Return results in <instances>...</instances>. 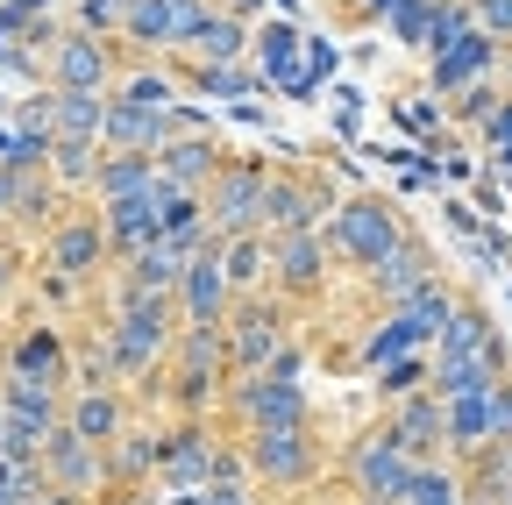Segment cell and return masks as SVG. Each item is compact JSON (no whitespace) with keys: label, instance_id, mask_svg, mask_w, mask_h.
<instances>
[{"label":"cell","instance_id":"1","mask_svg":"<svg viewBox=\"0 0 512 505\" xmlns=\"http://www.w3.org/2000/svg\"><path fill=\"white\" fill-rule=\"evenodd\" d=\"M441 434H448L456 456H477V449H491V441H512V370L491 377V385H477V392L441 399Z\"/></svg>","mask_w":512,"mask_h":505},{"label":"cell","instance_id":"2","mask_svg":"<svg viewBox=\"0 0 512 505\" xmlns=\"http://www.w3.org/2000/svg\"><path fill=\"white\" fill-rule=\"evenodd\" d=\"M498 65H505V43L484 36L477 22H463V29H448V36L427 43V86H434L441 100L463 93V86H477V79H491Z\"/></svg>","mask_w":512,"mask_h":505},{"label":"cell","instance_id":"3","mask_svg":"<svg viewBox=\"0 0 512 505\" xmlns=\"http://www.w3.org/2000/svg\"><path fill=\"white\" fill-rule=\"evenodd\" d=\"M43 79L57 93H107L114 86V36H93V29H57L50 50H43Z\"/></svg>","mask_w":512,"mask_h":505},{"label":"cell","instance_id":"4","mask_svg":"<svg viewBox=\"0 0 512 505\" xmlns=\"http://www.w3.org/2000/svg\"><path fill=\"white\" fill-rule=\"evenodd\" d=\"M328 242H335V257H349V264L370 271L377 257H392V249L406 242V228L392 221V207H384V200H349V207L335 214Z\"/></svg>","mask_w":512,"mask_h":505},{"label":"cell","instance_id":"5","mask_svg":"<svg viewBox=\"0 0 512 505\" xmlns=\"http://www.w3.org/2000/svg\"><path fill=\"white\" fill-rule=\"evenodd\" d=\"M43 484H57V491H72V498H86L93 484H100V449L86 434H72V427H50L43 434Z\"/></svg>","mask_w":512,"mask_h":505},{"label":"cell","instance_id":"6","mask_svg":"<svg viewBox=\"0 0 512 505\" xmlns=\"http://www.w3.org/2000/svg\"><path fill=\"white\" fill-rule=\"evenodd\" d=\"M235 406L256 420V427H299V356H278L271 377L235 392Z\"/></svg>","mask_w":512,"mask_h":505},{"label":"cell","instance_id":"7","mask_svg":"<svg viewBox=\"0 0 512 505\" xmlns=\"http://www.w3.org/2000/svg\"><path fill=\"white\" fill-rule=\"evenodd\" d=\"M107 349H114V370H143L164 349V299L157 292L128 299V313H121V328L107 335Z\"/></svg>","mask_w":512,"mask_h":505},{"label":"cell","instance_id":"8","mask_svg":"<svg viewBox=\"0 0 512 505\" xmlns=\"http://www.w3.org/2000/svg\"><path fill=\"white\" fill-rule=\"evenodd\" d=\"M406 477H413V456L399 449L392 434H377V441H363V449H356V491H363L370 505H399Z\"/></svg>","mask_w":512,"mask_h":505},{"label":"cell","instance_id":"9","mask_svg":"<svg viewBox=\"0 0 512 505\" xmlns=\"http://www.w3.org/2000/svg\"><path fill=\"white\" fill-rule=\"evenodd\" d=\"M100 228H107L114 249H128V257H143L150 242H164V228H157V185H143V193H114L107 214H100Z\"/></svg>","mask_w":512,"mask_h":505},{"label":"cell","instance_id":"10","mask_svg":"<svg viewBox=\"0 0 512 505\" xmlns=\"http://www.w3.org/2000/svg\"><path fill=\"white\" fill-rule=\"evenodd\" d=\"M171 136V107H136L107 93V121H100V150H157Z\"/></svg>","mask_w":512,"mask_h":505},{"label":"cell","instance_id":"11","mask_svg":"<svg viewBox=\"0 0 512 505\" xmlns=\"http://www.w3.org/2000/svg\"><path fill=\"white\" fill-rule=\"evenodd\" d=\"M384 434H392V441H399V449H406L413 463H434V456L448 449V434H441V399H434V392H406Z\"/></svg>","mask_w":512,"mask_h":505},{"label":"cell","instance_id":"12","mask_svg":"<svg viewBox=\"0 0 512 505\" xmlns=\"http://www.w3.org/2000/svg\"><path fill=\"white\" fill-rule=\"evenodd\" d=\"M249 43H256V29H249L242 15L207 8V15H200V29L185 36V57H192V65H242V57H249Z\"/></svg>","mask_w":512,"mask_h":505},{"label":"cell","instance_id":"13","mask_svg":"<svg viewBox=\"0 0 512 505\" xmlns=\"http://www.w3.org/2000/svg\"><path fill=\"white\" fill-rule=\"evenodd\" d=\"M463 356H491V363H505V342L491 335V321H484L470 299H456V313H448L441 335H434V363H463Z\"/></svg>","mask_w":512,"mask_h":505},{"label":"cell","instance_id":"14","mask_svg":"<svg viewBox=\"0 0 512 505\" xmlns=\"http://www.w3.org/2000/svg\"><path fill=\"white\" fill-rule=\"evenodd\" d=\"M178 292H185V321H192V328H221V306H228V271H221V257H192L185 278H178Z\"/></svg>","mask_w":512,"mask_h":505},{"label":"cell","instance_id":"15","mask_svg":"<svg viewBox=\"0 0 512 505\" xmlns=\"http://www.w3.org/2000/svg\"><path fill=\"white\" fill-rule=\"evenodd\" d=\"M0 420H15L29 434H50L64 413H57V392L43 385V377H8V385H0Z\"/></svg>","mask_w":512,"mask_h":505},{"label":"cell","instance_id":"16","mask_svg":"<svg viewBox=\"0 0 512 505\" xmlns=\"http://www.w3.org/2000/svg\"><path fill=\"white\" fill-rule=\"evenodd\" d=\"M157 463H164V484H171V491H200V484L214 477V456H207L200 427H178L164 449H157Z\"/></svg>","mask_w":512,"mask_h":505},{"label":"cell","instance_id":"17","mask_svg":"<svg viewBox=\"0 0 512 505\" xmlns=\"http://www.w3.org/2000/svg\"><path fill=\"white\" fill-rule=\"evenodd\" d=\"M143 185H157V157L150 150H100V164H93V193L100 200L143 193Z\"/></svg>","mask_w":512,"mask_h":505},{"label":"cell","instance_id":"18","mask_svg":"<svg viewBox=\"0 0 512 505\" xmlns=\"http://www.w3.org/2000/svg\"><path fill=\"white\" fill-rule=\"evenodd\" d=\"M256 200H264V178H256V171H221L207 221L214 228H256Z\"/></svg>","mask_w":512,"mask_h":505},{"label":"cell","instance_id":"19","mask_svg":"<svg viewBox=\"0 0 512 505\" xmlns=\"http://www.w3.org/2000/svg\"><path fill=\"white\" fill-rule=\"evenodd\" d=\"M150 157H157V178H171V185H200V178H214V171H221V157H214V143H207V136H185V143H171V136H164Z\"/></svg>","mask_w":512,"mask_h":505},{"label":"cell","instance_id":"20","mask_svg":"<svg viewBox=\"0 0 512 505\" xmlns=\"http://www.w3.org/2000/svg\"><path fill=\"white\" fill-rule=\"evenodd\" d=\"M427 278H434V264H427V249H420V242H399L392 257H377V264H370V285H377L384 299H406V292L427 285Z\"/></svg>","mask_w":512,"mask_h":505},{"label":"cell","instance_id":"21","mask_svg":"<svg viewBox=\"0 0 512 505\" xmlns=\"http://www.w3.org/2000/svg\"><path fill=\"white\" fill-rule=\"evenodd\" d=\"M100 249H107V228H100V221H64V228L50 235V257H57L64 278L93 271V264H100Z\"/></svg>","mask_w":512,"mask_h":505},{"label":"cell","instance_id":"22","mask_svg":"<svg viewBox=\"0 0 512 505\" xmlns=\"http://www.w3.org/2000/svg\"><path fill=\"white\" fill-rule=\"evenodd\" d=\"M107 121V93H57L50 86V136H93L100 143Z\"/></svg>","mask_w":512,"mask_h":505},{"label":"cell","instance_id":"23","mask_svg":"<svg viewBox=\"0 0 512 505\" xmlns=\"http://www.w3.org/2000/svg\"><path fill=\"white\" fill-rule=\"evenodd\" d=\"M64 427H72V434H86L93 449H107V441L121 434V399H114L107 385H86V392H79V406H72V420H64Z\"/></svg>","mask_w":512,"mask_h":505},{"label":"cell","instance_id":"24","mask_svg":"<svg viewBox=\"0 0 512 505\" xmlns=\"http://www.w3.org/2000/svg\"><path fill=\"white\" fill-rule=\"evenodd\" d=\"M249 50L264 57V79H271V86H299V50H306L299 29H285V22H278V29H256Z\"/></svg>","mask_w":512,"mask_h":505},{"label":"cell","instance_id":"25","mask_svg":"<svg viewBox=\"0 0 512 505\" xmlns=\"http://www.w3.org/2000/svg\"><path fill=\"white\" fill-rule=\"evenodd\" d=\"M256 463H264L278 484L306 477V441H299V427H256Z\"/></svg>","mask_w":512,"mask_h":505},{"label":"cell","instance_id":"26","mask_svg":"<svg viewBox=\"0 0 512 505\" xmlns=\"http://www.w3.org/2000/svg\"><path fill=\"white\" fill-rule=\"evenodd\" d=\"M50 178H64V185H93V164H100V143L93 136H50Z\"/></svg>","mask_w":512,"mask_h":505},{"label":"cell","instance_id":"27","mask_svg":"<svg viewBox=\"0 0 512 505\" xmlns=\"http://www.w3.org/2000/svg\"><path fill=\"white\" fill-rule=\"evenodd\" d=\"M399 505H463V484L448 477L441 463H413V477H406Z\"/></svg>","mask_w":512,"mask_h":505},{"label":"cell","instance_id":"28","mask_svg":"<svg viewBox=\"0 0 512 505\" xmlns=\"http://www.w3.org/2000/svg\"><path fill=\"white\" fill-rule=\"evenodd\" d=\"M434 22H441V0H399V8L384 15V29H392L399 43H413V50H427Z\"/></svg>","mask_w":512,"mask_h":505},{"label":"cell","instance_id":"29","mask_svg":"<svg viewBox=\"0 0 512 505\" xmlns=\"http://www.w3.org/2000/svg\"><path fill=\"white\" fill-rule=\"evenodd\" d=\"M271 349H278V321H271V313H249L242 335H228V356L235 363H264Z\"/></svg>","mask_w":512,"mask_h":505},{"label":"cell","instance_id":"30","mask_svg":"<svg viewBox=\"0 0 512 505\" xmlns=\"http://www.w3.org/2000/svg\"><path fill=\"white\" fill-rule=\"evenodd\" d=\"M57 335H29L22 349H15V377H43V385H57Z\"/></svg>","mask_w":512,"mask_h":505},{"label":"cell","instance_id":"31","mask_svg":"<svg viewBox=\"0 0 512 505\" xmlns=\"http://www.w3.org/2000/svg\"><path fill=\"white\" fill-rule=\"evenodd\" d=\"M406 392H427V356L420 349H406V356L384 363V399H406Z\"/></svg>","mask_w":512,"mask_h":505},{"label":"cell","instance_id":"32","mask_svg":"<svg viewBox=\"0 0 512 505\" xmlns=\"http://www.w3.org/2000/svg\"><path fill=\"white\" fill-rule=\"evenodd\" d=\"M185 72H192V86H200V93H221V100L256 93V79H249L242 65H185Z\"/></svg>","mask_w":512,"mask_h":505},{"label":"cell","instance_id":"33","mask_svg":"<svg viewBox=\"0 0 512 505\" xmlns=\"http://www.w3.org/2000/svg\"><path fill=\"white\" fill-rule=\"evenodd\" d=\"M505 93L491 86V79H477V86H463V93H448V107H456V121H463V129H484V114L498 107Z\"/></svg>","mask_w":512,"mask_h":505},{"label":"cell","instance_id":"34","mask_svg":"<svg viewBox=\"0 0 512 505\" xmlns=\"http://www.w3.org/2000/svg\"><path fill=\"white\" fill-rule=\"evenodd\" d=\"M278 271H285V285H313V278H320V242H306V228H299V235L285 242Z\"/></svg>","mask_w":512,"mask_h":505},{"label":"cell","instance_id":"35","mask_svg":"<svg viewBox=\"0 0 512 505\" xmlns=\"http://www.w3.org/2000/svg\"><path fill=\"white\" fill-rule=\"evenodd\" d=\"M171 93H178V86H171L164 72H128L114 100H136V107H171Z\"/></svg>","mask_w":512,"mask_h":505},{"label":"cell","instance_id":"36","mask_svg":"<svg viewBox=\"0 0 512 505\" xmlns=\"http://www.w3.org/2000/svg\"><path fill=\"white\" fill-rule=\"evenodd\" d=\"M72 15H79V29H93V36H121V8H114V0H72Z\"/></svg>","mask_w":512,"mask_h":505},{"label":"cell","instance_id":"37","mask_svg":"<svg viewBox=\"0 0 512 505\" xmlns=\"http://www.w3.org/2000/svg\"><path fill=\"white\" fill-rule=\"evenodd\" d=\"M470 15H477V29H484V36H498V43L512 50V0H477Z\"/></svg>","mask_w":512,"mask_h":505},{"label":"cell","instance_id":"38","mask_svg":"<svg viewBox=\"0 0 512 505\" xmlns=\"http://www.w3.org/2000/svg\"><path fill=\"white\" fill-rule=\"evenodd\" d=\"M221 271H228V285H249V278H256V242H249V235H242V242H228Z\"/></svg>","mask_w":512,"mask_h":505},{"label":"cell","instance_id":"39","mask_svg":"<svg viewBox=\"0 0 512 505\" xmlns=\"http://www.w3.org/2000/svg\"><path fill=\"white\" fill-rule=\"evenodd\" d=\"M477 136H484V150H505V143H512V93L484 114V129H477Z\"/></svg>","mask_w":512,"mask_h":505},{"label":"cell","instance_id":"40","mask_svg":"<svg viewBox=\"0 0 512 505\" xmlns=\"http://www.w3.org/2000/svg\"><path fill=\"white\" fill-rule=\"evenodd\" d=\"M335 8H342L349 22H384V15L399 8V0H335Z\"/></svg>","mask_w":512,"mask_h":505},{"label":"cell","instance_id":"41","mask_svg":"<svg viewBox=\"0 0 512 505\" xmlns=\"http://www.w3.org/2000/svg\"><path fill=\"white\" fill-rule=\"evenodd\" d=\"M200 498L207 505H242V491H228V484H200Z\"/></svg>","mask_w":512,"mask_h":505},{"label":"cell","instance_id":"42","mask_svg":"<svg viewBox=\"0 0 512 505\" xmlns=\"http://www.w3.org/2000/svg\"><path fill=\"white\" fill-rule=\"evenodd\" d=\"M29 505H79V498H72V491H57V484H43V491H36Z\"/></svg>","mask_w":512,"mask_h":505},{"label":"cell","instance_id":"43","mask_svg":"<svg viewBox=\"0 0 512 505\" xmlns=\"http://www.w3.org/2000/svg\"><path fill=\"white\" fill-rule=\"evenodd\" d=\"M214 8H228V15H242V22H249L256 8H264V0H214Z\"/></svg>","mask_w":512,"mask_h":505},{"label":"cell","instance_id":"44","mask_svg":"<svg viewBox=\"0 0 512 505\" xmlns=\"http://www.w3.org/2000/svg\"><path fill=\"white\" fill-rule=\"evenodd\" d=\"M491 164H498V171L512 178V143H505V150H491Z\"/></svg>","mask_w":512,"mask_h":505},{"label":"cell","instance_id":"45","mask_svg":"<svg viewBox=\"0 0 512 505\" xmlns=\"http://www.w3.org/2000/svg\"><path fill=\"white\" fill-rule=\"evenodd\" d=\"M505 93H512V50H505Z\"/></svg>","mask_w":512,"mask_h":505},{"label":"cell","instance_id":"46","mask_svg":"<svg viewBox=\"0 0 512 505\" xmlns=\"http://www.w3.org/2000/svg\"><path fill=\"white\" fill-rule=\"evenodd\" d=\"M0 214H8V178H0Z\"/></svg>","mask_w":512,"mask_h":505},{"label":"cell","instance_id":"47","mask_svg":"<svg viewBox=\"0 0 512 505\" xmlns=\"http://www.w3.org/2000/svg\"><path fill=\"white\" fill-rule=\"evenodd\" d=\"M114 8H121V15H128V8H136V0H114Z\"/></svg>","mask_w":512,"mask_h":505},{"label":"cell","instance_id":"48","mask_svg":"<svg viewBox=\"0 0 512 505\" xmlns=\"http://www.w3.org/2000/svg\"><path fill=\"white\" fill-rule=\"evenodd\" d=\"M505 505H512V491H505Z\"/></svg>","mask_w":512,"mask_h":505}]
</instances>
